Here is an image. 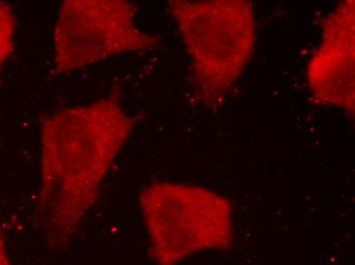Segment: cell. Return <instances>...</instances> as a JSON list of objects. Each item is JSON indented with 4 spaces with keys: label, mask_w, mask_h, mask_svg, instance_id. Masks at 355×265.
<instances>
[{
    "label": "cell",
    "mask_w": 355,
    "mask_h": 265,
    "mask_svg": "<svg viewBox=\"0 0 355 265\" xmlns=\"http://www.w3.org/2000/svg\"><path fill=\"white\" fill-rule=\"evenodd\" d=\"M134 122L116 95L41 116L38 211L51 246L79 232Z\"/></svg>",
    "instance_id": "6da1fadb"
},
{
    "label": "cell",
    "mask_w": 355,
    "mask_h": 265,
    "mask_svg": "<svg viewBox=\"0 0 355 265\" xmlns=\"http://www.w3.org/2000/svg\"><path fill=\"white\" fill-rule=\"evenodd\" d=\"M150 255L157 265H177L207 249L233 242V209L228 199L203 187L155 183L139 196Z\"/></svg>",
    "instance_id": "3957f363"
},
{
    "label": "cell",
    "mask_w": 355,
    "mask_h": 265,
    "mask_svg": "<svg viewBox=\"0 0 355 265\" xmlns=\"http://www.w3.org/2000/svg\"><path fill=\"white\" fill-rule=\"evenodd\" d=\"M192 64L196 93L201 104L216 109L241 77L255 44L254 10L248 0H171Z\"/></svg>",
    "instance_id": "7a4b0ae2"
},
{
    "label": "cell",
    "mask_w": 355,
    "mask_h": 265,
    "mask_svg": "<svg viewBox=\"0 0 355 265\" xmlns=\"http://www.w3.org/2000/svg\"><path fill=\"white\" fill-rule=\"evenodd\" d=\"M0 265H12L6 251V239L1 230H0Z\"/></svg>",
    "instance_id": "52a82bcc"
},
{
    "label": "cell",
    "mask_w": 355,
    "mask_h": 265,
    "mask_svg": "<svg viewBox=\"0 0 355 265\" xmlns=\"http://www.w3.org/2000/svg\"><path fill=\"white\" fill-rule=\"evenodd\" d=\"M136 6L125 0H67L54 29V70L58 74L122 53L147 51L157 41L136 24Z\"/></svg>",
    "instance_id": "277c9868"
},
{
    "label": "cell",
    "mask_w": 355,
    "mask_h": 265,
    "mask_svg": "<svg viewBox=\"0 0 355 265\" xmlns=\"http://www.w3.org/2000/svg\"><path fill=\"white\" fill-rule=\"evenodd\" d=\"M355 2H340L322 21V38L307 66L313 99L354 113Z\"/></svg>",
    "instance_id": "5b68a950"
},
{
    "label": "cell",
    "mask_w": 355,
    "mask_h": 265,
    "mask_svg": "<svg viewBox=\"0 0 355 265\" xmlns=\"http://www.w3.org/2000/svg\"><path fill=\"white\" fill-rule=\"evenodd\" d=\"M17 19L12 8L0 1V73L14 51Z\"/></svg>",
    "instance_id": "8992f818"
}]
</instances>
